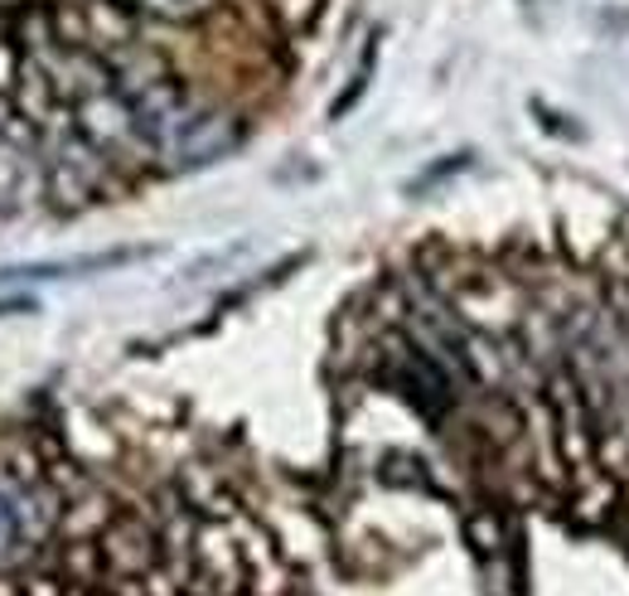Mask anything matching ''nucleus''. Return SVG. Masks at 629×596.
<instances>
[{"label":"nucleus","mask_w":629,"mask_h":596,"mask_svg":"<svg viewBox=\"0 0 629 596\" xmlns=\"http://www.w3.org/2000/svg\"><path fill=\"white\" fill-rule=\"evenodd\" d=\"M243 137H247L243 117L199 98V108L184 117L180 131L165 141V151L155 161H165L170 170H204V165H219L223 155H233L243 145Z\"/></svg>","instance_id":"f257e3e1"},{"label":"nucleus","mask_w":629,"mask_h":596,"mask_svg":"<svg viewBox=\"0 0 629 596\" xmlns=\"http://www.w3.org/2000/svg\"><path fill=\"white\" fill-rule=\"evenodd\" d=\"M49 204V180H44V155L39 137L24 122L0 137V219H30Z\"/></svg>","instance_id":"f03ea898"},{"label":"nucleus","mask_w":629,"mask_h":596,"mask_svg":"<svg viewBox=\"0 0 629 596\" xmlns=\"http://www.w3.org/2000/svg\"><path fill=\"white\" fill-rule=\"evenodd\" d=\"M49 519L53 509L44 489L20 481V475H0V567L30 563Z\"/></svg>","instance_id":"7ed1b4c3"},{"label":"nucleus","mask_w":629,"mask_h":596,"mask_svg":"<svg viewBox=\"0 0 629 596\" xmlns=\"http://www.w3.org/2000/svg\"><path fill=\"white\" fill-rule=\"evenodd\" d=\"M69 112H73L78 131H83V137L98 145L112 165H131V161H141V155H145V141H141L136 122H131V108L116 98V88L92 92V98H83Z\"/></svg>","instance_id":"20e7f679"},{"label":"nucleus","mask_w":629,"mask_h":596,"mask_svg":"<svg viewBox=\"0 0 629 596\" xmlns=\"http://www.w3.org/2000/svg\"><path fill=\"white\" fill-rule=\"evenodd\" d=\"M151 257V248H116V253H88V257H69V262H20V267H6L0 282H63V276H92V272H112L126 267V262Z\"/></svg>","instance_id":"39448f33"},{"label":"nucleus","mask_w":629,"mask_h":596,"mask_svg":"<svg viewBox=\"0 0 629 596\" xmlns=\"http://www.w3.org/2000/svg\"><path fill=\"white\" fill-rule=\"evenodd\" d=\"M126 16L151 20V24H170V30H190V24H204L223 10V0H112Z\"/></svg>","instance_id":"423d86ee"},{"label":"nucleus","mask_w":629,"mask_h":596,"mask_svg":"<svg viewBox=\"0 0 629 596\" xmlns=\"http://www.w3.org/2000/svg\"><path fill=\"white\" fill-rule=\"evenodd\" d=\"M465 165H470V151H460V155H440V165H432L422 180H412V194L426 190V184H436V180H446V175H460Z\"/></svg>","instance_id":"0eeeda50"},{"label":"nucleus","mask_w":629,"mask_h":596,"mask_svg":"<svg viewBox=\"0 0 629 596\" xmlns=\"http://www.w3.org/2000/svg\"><path fill=\"white\" fill-rule=\"evenodd\" d=\"M39 306L30 296H10V301H0V315H34Z\"/></svg>","instance_id":"6e6552de"}]
</instances>
